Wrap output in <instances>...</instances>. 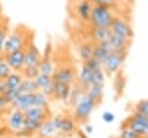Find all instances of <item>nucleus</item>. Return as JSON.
<instances>
[{"label":"nucleus","mask_w":148,"mask_h":138,"mask_svg":"<svg viewBox=\"0 0 148 138\" xmlns=\"http://www.w3.org/2000/svg\"><path fill=\"white\" fill-rule=\"evenodd\" d=\"M29 29L24 26H17L15 27L10 32H8V36L3 44L2 53H8L18 49H25L27 45L34 41L32 37L29 38Z\"/></svg>","instance_id":"nucleus-1"},{"label":"nucleus","mask_w":148,"mask_h":138,"mask_svg":"<svg viewBox=\"0 0 148 138\" xmlns=\"http://www.w3.org/2000/svg\"><path fill=\"white\" fill-rule=\"evenodd\" d=\"M114 16H116L114 9L109 8L106 6H102V5H94L89 24L92 27L110 28Z\"/></svg>","instance_id":"nucleus-2"},{"label":"nucleus","mask_w":148,"mask_h":138,"mask_svg":"<svg viewBox=\"0 0 148 138\" xmlns=\"http://www.w3.org/2000/svg\"><path fill=\"white\" fill-rule=\"evenodd\" d=\"M96 106L95 101L84 93L80 101L74 106V119L80 123H86Z\"/></svg>","instance_id":"nucleus-3"},{"label":"nucleus","mask_w":148,"mask_h":138,"mask_svg":"<svg viewBox=\"0 0 148 138\" xmlns=\"http://www.w3.org/2000/svg\"><path fill=\"white\" fill-rule=\"evenodd\" d=\"M126 57H127V52H120V51L112 50L103 64L104 72H106L110 75L117 73L123 66Z\"/></svg>","instance_id":"nucleus-4"},{"label":"nucleus","mask_w":148,"mask_h":138,"mask_svg":"<svg viewBox=\"0 0 148 138\" xmlns=\"http://www.w3.org/2000/svg\"><path fill=\"white\" fill-rule=\"evenodd\" d=\"M124 126L130 128L134 132H136L139 136H148V117L140 115L138 112H134L131 117H128L124 122Z\"/></svg>","instance_id":"nucleus-5"},{"label":"nucleus","mask_w":148,"mask_h":138,"mask_svg":"<svg viewBox=\"0 0 148 138\" xmlns=\"http://www.w3.org/2000/svg\"><path fill=\"white\" fill-rule=\"evenodd\" d=\"M110 29L112 32L118 34L128 39H132L134 36V30H133L131 23L121 16H114V19L110 26Z\"/></svg>","instance_id":"nucleus-6"},{"label":"nucleus","mask_w":148,"mask_h":138,"mask_svg":"<svg viewBox=\"0 0 148 138\" xmlns=\"http://www.w3.org/2000/svg\"><path fill=\"white\" fill-rule=\"evenodd\" d=\"M24 53H25V49H18V50L5 53L3 59L9 65L12 71L21 72L24 67Z\"/></svg>","instance_id":"nucleus-7"},{"label":"nucleus","mask_w":148,"mask_h":138,"mask_svg":"<svg viewBox=\"0 0 148 138\" xmlns=\"http://www.w3.org/2000/svg\"><path fill=\"white\" fill-rule=\"evenodd\" d=\"M94 3L90 0H76L74 3L75 16L83 23H89Z\"/></svg>","instance_id":"nucleus-8"},{"label":"nucleus","mask_w":148,"mask_h":138,"mask_svg":"<svg viewBox=\"0 0 148 138\" xmlns=\"http://www.w3.org/2000/svg\"><path fill=\"white\" fill-rule=\"evenodd\" d=\"M52 80H57V81H60L64 83L72 85L75 80V70L73 68V66L64 65L54 71L53 75H52Z\"/></svg>","instance_id":"nucleus-9"},{"label":"nucleus","mask_w":148,"mask_h":138,"mask_svg":"<svg viewBox=\"0 0 148 138\" xmlns=\"http://www.w3.org/2000/svg\"><path fill=\"white\" fill-rule=\"evenodd\" d=\"M42 59V52L36 46L35 42L31 41L27 48H25V53H24V66H34L38 65Z\"/></svg>","instance_id":"nucleus-10"},{"label":"nucleus","mask_w":148,"mask_h":138,"mask_svg":"<svg viewBox=\"0 0 148 138\" xmlns=\"http://www.w3.org/2000/svg\"><path fill=\"white\" fill-rule=\"evenodd\" d=\"M24 119H25L24 112L21 111V110L14 109V110L9 114V116H8L7 125H8V128H9L13 132L17 133V132H20L21 130H23Z\"/></svg>","instance_id":"nucleus-11"},{"label":"nucleus","mask_w":148,"mask_h":138,"mask_svg":"<svg viewBox=\"0 0 148 138\" xmlns=\"http://www.w3.org/2000/svg\"><path fill=\"white\" fill-rule=\"evenodd\" d=\"M111 51H112V48H111V44H110L109 39L99 42V43H94L92 57L96 58L102 64H104L105 59L108 58V56L110 55Z\"/></svg>","instance_id":"nucleus-12"},{"label":"nucleus","mask_w":148,"mask_h":138,"mask_svg":"<svg viewBox=\"0 0 148 138\" xmlns=\"http://www.w3.org/2000/svg\"><path fill=\"white\" fill-rule=\"evenodd\" d=\"M52 82H53V90H54L53 97L59 101L67 102L69 99L71 90H72V85L64 83V82H60L57 80H52Z\"/></svg>","instance_id":"nucleus-13"},{"label":"nucleus","mask_w":148,"mask_h":138,"mask_svg":"<svg viewBox=\"0 0 148 138\" xmlns=\"http://www.w3.org/2000/svg\"><path fill=\"white\" fill-rule=\"evenodd\" d=\"M109 42L111 44L112 50L114 51H120V52H127L130 45H131V39L123 37L118 34H114L111 31V35L109 37Z\"/></svg>","instance_id":"nucleus-14"},{"label":"nucleus","mask_w":148,"mask_h":138,"mask_svg":"<svg viewBox=\"0 0 148 138\" xmlns=\"http://www.w3.org/2000/svg\"><path fill=\"white\" fill-rule=\"evenodd\" d=\"M88 35H89V39L92 43H99V42L109 39V37L111 35V29L110 28H102V27L90 26Z\"/></svg>","instance_id":"nucleus-15"},{"label":"nucleus","mask_w":148,"mask_h":138,"mask_svg":"<svg viewBox=\"0 0 148 138\" xmlns=\"http://www.w3.org/2000/svg\"><path fill=\"white\" fill-rule=\"evenodd\" d=\"M14 109L25 111L30 107L34 106V93H22L18 95V97L10 104Z\"/></svg>","instance_id":"nucleus-16"},{"label":"nucleus","mask_w":148,"mask_h":138,"mask_svg":"<svg viewBox=\"0 0 148 138\" xmlns=\"http://www.w3.org/2000/svg\"><path fill=\"white\" fill-rule=\"evenodd\" d=\"M24 112L25 118L29 119H36V121H40V122H45L47 119V117L50 116L47 108H42V107H36L32 106L29 109H27Z\"/></svg>","instance_id":"nucleus-17"},{"label":"nucleus","mask_w":148,"mask_h":138,"mask_svg":"<svg viewBox=\"0 0 148 138\" xmlns=\"http://www.w3.org/2000/svg\"><path fill=\"white\" fill-rule=\"evenodd\" d=\"M77 78H79V85L86 92L91 85V71L84 64H82V67H81V70L79 72V77Z\"/></svg>","instance_id":"nucleus-18"},{"label":"nucleus","mask_w":148,"mask_h":138,"mask_svg":"<svg viewBox=\"0 0 148 138\" xmlns=\"http://www.w3.org/2000/svg\"><path fill=\"white\" fill-rule=\"evenodd\" d=\"M92 49H94V43L91 41L83 42L79 45L77 52H79V57L82 60V63H86L92 57Z\"/></svg>","instance_id":"nucleus-19"},{"label":"nucleus","mask_w":148,"mask_h":138,"mask_svg":"<svg viewBox=\"0 0 148 138\" xmlns=\"http://www.w3.org/2000/svg\"><path fill=\"white\" fill-rule=\"evenodd\" d=\"M23 79L24 78H23L21 72H15L14 71L3 80V82H5L7 89H13V88H17Z\"/></svg>","instance_id":"nucleus-20"},{"label":"nucleus","mask_w":148,"mask_h":138,"mask_svg":"<svg viewBox=\"0 0 148 138\" xmlns=\"http://www.w3.org/2000/svg\"><path fill=\"white\" fill-rule=\"evenodd\" d=\"M38 68H39L40 73L49 74V75H53V73L56 71L51 57H43V56H42V59L38 64Z\"/></svg>","instance_id":"nucleus-21"},{"label":"nucleus","mask_w":148,"mask_h":138,"mask_svg":"<svg viewBox=\"0 0 148 138\" xmlns=\"http://www.w3.org/2000/svg\"><path fill=\"white\" fill-rule=\"evenodd\" d=\"M86 94L95 101L96 104H98L102 101L103 97V86L99 85H90V87L86 90Z\"/></svg>","instance_id":"nucleus-22"},{"label":"nucleus","mask_w":148,"mask_h":138,"mask_svg":"<svg viewBox=\"0 0 148 138\" xmlns=\"http://www.w3.org/2000/svg\"><path fill=\"white\" fill-rule=\"evenodd\" d=\"M56 132H57V131H56V129H54V126H53L51 119H46L45 122H43L42 126H40L39 130L37 131L38 137H40V138H49V137H51L52 135H54Z\"/></svg>","instance_id":"nucleus-23"},{"label":"nucleus","mask_w":148,"mask_h":138,"mask_svg":"<svg viewBox=\"0 0 148 138\" xmlns=\"http://www.w3.org/2000/svg\"><path fill=\"white\" fill-rule=\"evenodd\" d=\"M18 88L22 93H35V92L39 90L36 81L32 79H23L22 82L20 83Z\"/></svg>","instance_id":"nucleus-24"},{"label":"nucleus","mask_w":148,"mask_h":138,"mask_svg":"<svg viewBox=\"0 0 148 138\" xmlns=\"http://www.w3.org/2000/svg\"><path fill=\"white\" fill-rule=\"evenodd\" d=\"M43 122L40 121H36V119H29V118H25L24 119V126H23V130L28 133V135H31V133H35L39 130V128L42 126Z\"/></svg>","instance_id":"nucleus-25"},{"label":"nucleus","mask_w":148,"mask_h":138,"mask_svg":"<svg viewBox=\"0 0 148 138\" xmlns=\"http://www.w3.org/2000/svg\"><path fill=\"white\" fill-rule=\"evenodd\" d=\"M84 94V90L81 88L80 85H76L74 87H72V90H71V94H69V99H68V102L71 106H75L80 99L82 97V95Z\"/></svg>","instance_id":"nucleus-26"},{"label":"nucleus","mask_w":148,"mask_h":138,"mask_svg":"<svg viewBox=\"0 0 148 138\" xmlns=\"http://www.w3.org/2000/svg\"><path fill=\"white\" fill-rule=\"evenodd\" d=\"M34 106L42 107V108H47V106H49V97L42 90L35 92L34 93Z\"/></svg>","instance_id":"nucleus-27"},{"label":"nucleus","mask_w":148,"mask_h":138,"mask_svg":"<svg viewBox=\"0 0 148 138\" xmlns=\"http://www.w3.org/2000/svg\"><path fill=\"white\" fill-rule=\"evenodd\" d=\"M74 131H75V122L69 117H64L61 128H60V132L64 135H72Z\"/></svg>","instance_id":"nucleus-28"},{"label":"nucleus","mask_w":148,"mask_h":138,"mask_svg":"<svg viewBox=\"0 0 148 138\" xmlns=\"http://www.w3.org/2000/svg\"><path fill=\"white\" fill-rule=\"evenodd\" d=\"M21 73H22L24 79H32V80H35L40 72H39L38 65H34V66H24L23 70L21 71Z\"/></svg>","instance_id":"nucleus-29"},{"label":"nucleus","mask_w":148,"mask_h":138,"mask_svg":"<svg viewBox=\"0 0 148 138\" xmlns=\"http://www.w3.org/2000/svg\"><path fill=\"white\" fill-rule=\"evenodd\" d=\"M105 81V72L104 70H97L91 72V85H99L103 86Z\"/></svg>","instance_id":"nucleus-30"},{"label":"nucleus","mask_w":148,"mask_h":138,"mask_svg":"<svg viewBox=\"0 0 148 138\" xmlns=\"http://www.w3.org/2000/svg\"><path fill=\"white\" fill-rule=\"evenodd\" d=\"M37 86L39 89H43L44 87L49 86L52 83V75H49V74H44V73H39L37 75V78L35 79Z\"/></svg>","instance_id":"nucleus-31"},{"label":"nucleus","mask_w":148,"mask_h":138,"mask_svg":"<svg viewBox=\"0 0 148 138\" xmlns=\"http://www.w3.org/2000/svg\"><path fill=\"white\" fill-rule=\"evenodd\" d=\"M134 109H135V112L148 117V99H143V100L138 101L135 103Z\"/></svg>","instance_id":"nucleus-32"},{"label":"nucleus","mask_w":148,"mask_h":138,"mask_svg":"<svg viewBox=\"0 0 148 138\" xmlns=\"http://www.w3.org/2000/svg\"><path fill=\"white\" fill-rule=\"evenodd\" d=\"M118 138H148V136H145V137L139 136L136 132H134V131L131 130L130 128L123 126V129H121V131H120Z\"/></svg>","instance_id":"nucleus-33"},{"label":"nucleus","mask_w":148,"mask_h":138,"mask_svg":"<svg viewBox=\"0 0 148 138\" xmlns=\"http://www.w3.org/2000/svg\"><path fill=\"white\" fill-rule=\"evenodd\" d=\"M8 23L7 22H0V52L3 50L5 41L8 36Z\"/></svg>","instance_id":"nucleus-34"},{"label":"nucleus","mask_w":148,"mask_h":138,"mask_svg":"<svg viewBox=\"0 0 148 138\" xmlns=\"http://www.w3.org/2000/svg\"><path fill=\"white\" fill-rule=\"evenodd\" d=\"M20 94H22V92H21L20 88L17 87V88H13V89H7L3 95H5V97L7 99V101L9 102V104H12V103L18 97Z\"/></svg>","instance_id":"nucleus-35"},{"label":"nucleus","mask_w":148,"mask_h":138,"mask_svg":"<svg viewBox=\"0 0 148 138\" xmlns=\"http://www.w3.org/2000/svg\"><path fill=\"white\" fill-rule=\"evenodd\" d=\"M94 5H102V6H106L109 8L116 9L118 7V5L120 3V0H90Z\"/></svg>","instance_id":"nucleus-36"},{"label":"nucleus","mask_w":148,"mask_h":138,"mask_svg":"<svg viewBox=\"0 0 148 138\" xmlns=\"http://www.w3.org/2000/svg\"><path fill=\"white\" fill-rule=\"evenodd\" d=\"M12 73V68L9 67V65L6 63V60H1L0 61V81H3L9 74Z\"/></svg>","instance_id":"nucleus-37"},{"label":"nucleus","mask_w":148,"mask_h":138,"mask_svg":"<svg viewBox=\"0 0 148 138\" xmlns=\"http://www.w3.org/2000/svg\"><path fill=\"white\" fill-rule=\"evenodd\" d=\"M91 72L92 71H97V70H102L103 68V64L101 63V61H98L96 58H94V57H91L89 60H87L86 63H83Z\"/></svg>","instance_id":"nucleus-38"},{"label":"nucleus","mask_w":148,"mask_h":138,"mask_svg":"<svg viewBox=\"0 0 148 138\" xmlns=\"http://www.w3.org/2000/svg\"><path fill=\"white\" fill-rule=\"evenodd\" d=\"M102 119L105 122V123H112L114 119H116V116L113 112L111 111H104L102 114Z\"/></svg>","instance_id":"nucleus-39"},{"label":"nucleus","mask_w":148,"mask_h":138,"mask_svg":"<svg viewBox=\"0 0 148 138\" xmlns=\"http://www.w3.org/2000/svg\"><path fill=\"white\" fill-rule=\"evenodd\" d=\"M62 116H56V117H53L51 121H52V124H53V126H54V129H56V131L57 132H60V128H61V123H62Z\"/></svg>","instance_id":"nucleus-40"},{"label":"nucleus","mask_w":148,"mask_h":138,"mask_svg":"<svg viewBox=\"0 0 148 138\" xmlns=\"http://www.w3.org/2000/svg\"><path fill=\"white\" fill-rule=\"evenodd\" d=\"M49 99L50 97H53V93H54V90H53V82L51 83V85H49V86H46V87H44L43 89H40Z\"/></svg>","instance_id":"nucleus-41"},{"label":"nucleus","mask_w":148,"mask_h":138,"mask_svg":"<svg viewBox=\"0 0 148 138\" xmlns=\"http://www.w3.org/2000/svg\"><path fill=\"white\" fill-rule=\"evenodd\" d=\"M51 51H52V44L51 42H47L44 49V53H42L43 57H51Z\"/></svg>","instance_id":"nucleus-42"},{"label":"nucleus","mask_w":148,"mask_h":138,"mask_svg":"<svg viewBox=\"0 0 148 138\" xmlns=\"http://www.w3.org/2000/svg\"><path fill=\"white\" fill-rule=\"evenodd\" d=\"M8 106H10V104H9V102L7 101V99L5 97V95H3V94H0V110L5 109V108L8 107Z\"/></svg>","instance_id":"nucleus-43"},{"label":"nucleus","mask_w":148,"mask_h":138,"mask_svg":"<svg viewBox=\"0 0 148 138\" xmlns=\"http://www.w3.org/2000/svg\"><path fill=\"white\" fill-rule=\"evenodd\" d=\"M83 130H84V132H86L87 135H91L92 131H94V128H92V125H90V124H86V125L83 126Z\"/></svg>","instance_id":"nucleus-44"},{"label":"nucleus","mask_w":148,"mask_h":138,"mask_svg":"<svg viewBox=\"0 0 148 138\" xmlns=\"http://www.w3.org/2000/svg\"><path fill=\"white\" fill-rule=\"evenodd\" d=\"M6 90H7V88H6L5 82L3 81H0V94H5Z\"/></svg>","instance_id":"nucleus-45"},{"label":"nucleus","mask_w":148,"mask_h":138,"mask_svg":"<svg viewBox=\"0 0 148 138\" xmlns=\"http://www.w3.org/2000/svg\"><path fill=\"white\" fill-rule=\"evenodd\" d=\"M1 60H3V53L2 52H0V61Z\"/></svg>","instance_id":"nucleus-46"}]
</instances>
